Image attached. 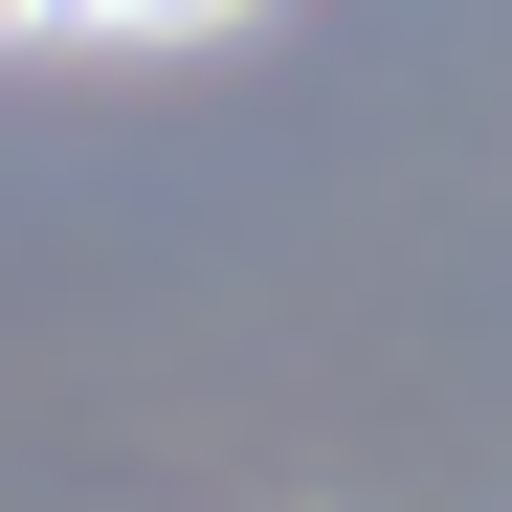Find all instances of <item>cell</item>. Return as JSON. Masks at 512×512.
<instances>
[{"label": "cell", "mask_w": 512, "mask_h": 512, "mask_svg": "<svg viewBox=\"0 0 512 512\" xmlns=\"http://www.w3.org/2000/svg\"><path fill=\"white\" fill-rule=\"evenodd\" d=\"M90 45H179V23H245V0H67Z\"/></svg>", "instance_id": "6da1fadb"}, {"label": "cell", "mask_w": 512, "mask_h": 512, "mask_svg": "<svg viewBox=\"0 0 512 512\" xmlns=\"http://www.w3.org/2000/svg\"><path fill=\"white\" fill-rule=\"evenodd\" d=\"M45 23H67V0H0V45H45Z\"/></svg>", "instance_id": "7a4b0ae2"}]
</instances>
